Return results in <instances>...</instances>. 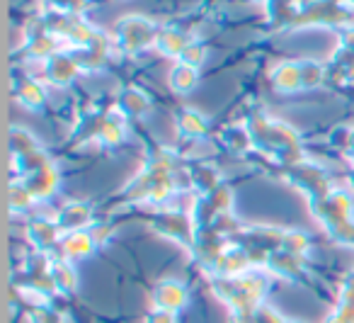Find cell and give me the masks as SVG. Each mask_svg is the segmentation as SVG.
<instances>
[{
	"mask_svg": "<svg viewBox=\"0 0 354 323\" xmlns=\"http://www.w3.org/2000/svg\"><path fill=\"white\" fill-rule=\"evenodd\" d=\"M189 304V292L183 282L175 279H162L156 289H153V306L160 311L177 313L180 308H185Z\"/></svg>",
	"mask_w": 354,
	"mask_h": 323,
	"instance_id": "1",
	"label": "cell"
},
{
	"mask_svg": "<svg viewBox=\"0 0 354 323\" xmlns=\"http://www.w3.org/2000/svg\"><path fill=\"white\" fill-rule=\"evenodd\" d=\"M156 32H153V25L146 20H124L119 22V42L124 44V49L129 51H138L146 44L156 42Z\"/></svg>",
	"mask_w": 354,
	"mask_h": 323,
	"instance_id": "2",
	"label": "cell"
},
{
	"mask_svg": "<svg viewBox=\"0 0 354 323\" xmlns=\"http://www.w3.org/2000/svg\"><path fill=\"white\" fill-rule=\"evenodd\" d=\"M95 238L90 231H71L61 238L59 248H61V255L64 260H83L88 258L90 253L95 250Z\"/></svg>",
	"mask_w": 354,
	"mask_h": 323,
	"instance_id": "3",
	"label": "cell"
},
{
	"mask_svg": "<svg viewBox=\"0 0 354 323\" xmlns=\"http://www.w3.org/2000/svg\"><path fill=\"white\" fill-rule=\"evenodd\" d=\"M78 59H71V56H64V54H56L49 59V64H46V71H49V78L51 83L56 85H66L71 83V80L78 76Z\"/></svg>",
	"mask_w": 354,
	"mask_h": 323,
	"instance_id": "4",
	"label": "cell"
},
{
	"mask_svg": "<svg viewBox=\"0 0 354 323\" xmlns=\"http://www.w3.org/2000/svg\"><path fill=\"white\" fill-rule=\"evenodd\" d=\"M272 80H274V88L279 93H294V90L304 88V80H301V64H279L272 73Z\"/></svg>",
	"mask_w": 354,
	"mask_h": 323,
	"instance_id": "5",
	"label": "cell"
},
{
	"mask_svg": "<svg viewBox=\"0 0 354 323\" xmlns=\"http://www.w3.org/2000/svg\"><path fill=\"white\" fill-rule=\"evenodd\" d=\"M90 221V207L88 204H68L64 211H61V219H56V224L61 226L64 234H71V231H83V226Z\"/></svg>",
	"mask_w": 354,
	"mask_h": 323,
	"instance_id": "6",
	"label": "cell"
},
{
	"mask_svg": "<svg viewBox=\"0 0 354 323\" xmlns=\"http://www.w3.org/2000/svg\"><path fill=\"white\" fill-rule=\"evenodd\" d=\"M61 226L59 224H51V221H46V219H39V221H35V224L30 226V238L35 241V245L37 248H51V245H56V243H61Z\"/></svg>",
	"mask_w": 354,
	"mask_h": 323,
	"instance_id": "7",
	"label": "cell"
},
{
	"mask_svg": "<svg viewBox=\"0 0 354 323\" xmlns=\"http://www.w3.org/2000/svg\"><path fill=\"white\" fill-rule=\"evenodd\" d=\"M51 272H54V282H56V289H59V292L68 294L78 287V272L71 268L68 260L61 258L59 263H54L51 265Z\"/></svg>",
	"mask_w": 354,
	"mask_h": 323,
	"instance_id": "8",
	"label": "cell"
},
{
	"mask_svg": "<svg viewBox=\"0 0 354 323\" xmlns=\"http://www.w3.org/2000/svg\"><path fill=\"white\" fill-rule=\"evenodd\" d=\"M177 129H180L185 137L194 139V137H202V134L207 132V122H204L199 112L187 110V112H180V117H177Z\"/></svg>",
	"mask_w": 354,
	"mask_h": 323,
	"instance_id": "9",
	"label": "cell"
},
{
	"mask_svg": "<svg viewBox=\"0 0 354 323\" xmlns=\"http://www.w3.org/2000/svg\"><path fill=\"white\" fill-rule=\"evenodd\" d=\"M170 83L177 93H189V90L194 88V83H197V69H192V66H187V64H180L172 71Z\"/></svg>",
	"mask_w": 354,
	"mask_h": 323,
	"instance_id": "10",
	"label": "cell"
},
{
	"mask_svg": "<svg viewBox=\"0 0 354 323\" xmlns=\"http://www.w3.org/2000/svg\"><path fill=\"white\" fill-rule=\"evenodd\" d=\"M20 100H22V105L35 110L44 103V90H41V85L35 83V80H27V83H22V88H20Z\"/></svg>",
	"mask_w": 354,
	"mask_h": 323,
	"instance_id": "11",
	"label": "cell"
},
{
	"mask_svg": "<svg viewBox=\"0 0 354 323\" xmlns=\"http://www.w3.org/2000/svg\"><path fill=\"white\" fill-rule=\"evenodd\" d=\"M301 80H304V88H315L323 83V69L315 61H304L301 64Z\"/></svg>",
	"mask_w": 354,
	"mask_h": 323,
	"instance_id": "12",
	"label": "cell"
},
{
	"mask_svg": "<svg viewBox=\"0 0 354 323\" xmlns=\"http://www.w3.org/2000/svg\"><path fill=\"white\" fill-rule=\"evenodd\" d=\"M180 59H183V64L192 66V69H197V66L204 64V59H207V51H204L202 44H187L185 46V51L180 54Z\"/></svg>",
	"mask_w": 354,
	"mask_h": 323,
	"instance_id": "13",
	"label": "cell"
},
{
	"mask_svg": "<svg viewBox=\"0 0 354 323\" xmlns=\"http://www.w3.org/2000/svg\"><path fill=\"white\" fill-rule=\"evenodd\" d=\"M124 103H129V107H131V112L141 114L146 112L148 107H151V103H148V98L143 93H138V90H131V93L124 95Z\"/></svg>",
	"mask_w": 354,
	"mask_h": 323,
	"instance_id": "14",
	"label": "cell"
},
{
	"mask_svg": "<svg viewBox=\"0 0 354 323\" xmlns=\"http://www.w3.org/2000/svg\"><path fill=\"white\" fill-rule=\"evenodd\" d=\"M252 323H286V321L277 311H272V308L260 306L255 311V318H252Z\"/></svg>",
	"mask_w": 354,
	"mask_h": 323,
	"instance_id": "15",
	"label": "cell"
},
{
	"mask_svg": "<svg viewBox=\"0 0 354 323\" xmlns=\"http://www.w3.org/2000/svg\"><path fill=\"white\" fill-rule=\"evenodd\" d=\"M146 323H175V313L170 311H160V308H153L151 316Z\"/></svg>",
	"mask_w": 354,
	"mask_h": 323,
	"instance_id": "16",
	"label": "cell"
}]
</instances>
